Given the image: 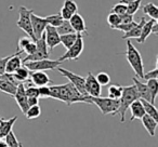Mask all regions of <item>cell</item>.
Masks as SVG:
<instances>
[{"instance_id":"cell-43","label":"cell","mask_w":158,"mask_h":147,"mask_svg":"<svg viewBox=\"0 0 158 147\" xmlns=\"http://www.w3.org/2000/svg\"><path fill=\"white\" fill-rule=\"evenodd\" d=\"M31 41V39L29 37H22V38H20V40H19V50L18 51H20V53H23L22 52L23 49H24L25 47H26Z\"/></svg>"},{"instance_id":"cell-44","label":"cell","mask_w":158,"mask_h":147,"mask_svg":"<svg viewBox=\"0 0 158 147\" xmlns=\"http://www.w3.org/2000/svg\"><path fill=\"white\" fill-rule=\"evenodd\" d=\"M35 51H36V42L35 41H31L24 49H23L22 52L26 53L27 55H31V54H33Z\"/></svg>"},{"instance_id":"cell-30","label":"cell","mask_w":158,"mask_h":147,"mask_svg":"<svg viewBox=\"0 0 158 147\" xmlns=\"http://www.w3.org/2000/svg\"><path fill=\"white\" fill-rule=\"evenodd\" d=\"M6 144L7 147H22V143L18 140V137L15 136L13 131L9 132V133L6 135Z\"/></svg>"},{"instance_id":"cell-24","label":"cell","mask_w":158,"mask_h":147,"mask_svg":"<svg viewBox=\"0 0 158 147\" xmlns=\"http://www.w3.org/2000/svg\"><path fill=\"white\" fill-rule=\"evenodd\" d=\"M146 84L148 87L149 95H151V103L155 105L156 97H157L158 94V81L157 79H149L146 80Z\"/></svg>"},{"instance_id":"cell-47","label":"cell","mask_w":158,"mask_h":147,"mask_svg":"<svg viewBox=\"0 0 158 147\" xmlns=\"http://www.w3.org/2000/svg\"><path fill=\"white\" fill-rule=\"evenodd\" d=\"M133 21V15L131 14L125 13L123 15H120V24H126V23H130Z\"/></svg>"},{"instance_id":"cell-23","label":"cell","mask_w":158,"mask_h":147,"mask_svg":"<svg viewBox=\"0 0 158 147\" xmlns=\"http://www.w3.org/2000/svg\"><path fill=\"white\" fill-rule=\"evenodd\" d=\"M141 103H142L143 105V108H144V112L146 115H148V116H151L152 118H154L155 120L158 121V112L157 109H156L155 105L154 104H152L151 102H147L145 101V100H142L140 99Z\"/></svg>"},{"instance_id":"cell-18","label":"cell","mask_w":158,"mask_h":147,"mask_svg":"<svg viewBox=\"0 0 158 147\" xmlns=\"http://www.w3.org/2000/svg\"><path fill=\"white\" fill-rule=\"evenodd\" d=\"M129 109H130V112H131L130 121H133V120H135V119H141L145 115L144 108H143V105H142V103H141L140 99L134 101L133 103L129 106Z\"/></svg>"},{"instance_id":"cell-16","label":"cell","mask_w":158,"mask_h":147,"mask_svg":"<svg viewBox=\"0 0 158 147\" xmlns=\"http://www.w3.org/2000/svg\"><path fill=\"white\" fill-rule=\"evenodd\" d=\"M134 82V86H135L136 92L139 94V97L142 100H145L147 102H151V95H149V91H148V87L146 84L142 82L141 80H139V78L133 77L132 78Z\"/></svg>"},{"instance_id":"cell-37","label":"cell","mask_w":158,"mask_h":147,"mask_svg":"<svg viewBox=\"0 0 158 147\" xmlns=\"http://www.w3.org/2000/svg\"><path fill=\"white\" fill-rule=\"evenodd\" d=\"M25 93H26L27 97H38V99H40L38 87L34 86V84H31L29 87H25Z\"/></svg>"},{"instance_id":"cell-7","label":"cell","mask_w":158,"mask_h":147,"mask_svg":"<svg viewBox=\"0 0 158 147\" xmlns=\"http://www.w3.org/2000/svg\"><path fill=\"white\" fill-rule=\"evenodd\" d=\"M23 65H24L29 71H46V70L56 69V68L61 65V62L44 59H40V61L27 62V63H24Z\"/></svg>"},{"instance_id":"cell-29","label":"cell","mask_w":158,"mask_h":147,"mask_svg":"<svg viewBox=\"0 0 158 147\" xmlns=\"http://www.w3.org/2000/svg\"><path fill=\"white\" fill-rule=\"evenodd\" d=\"M29 72H31V71H29V70L27 69L25 66H21V67H19L18 69L13 72V74H14V76H15V78L19 80V81L24 82L29 78Z\"/></svg>"},{"instance_id":"cell-41","label":"cell","mask_w":158,"mask_h":147,"mask_svg":"<svg viewBox=\"0 0 158 147\" xmlns=\"http://www.w3.org/2000/svg\"><path fill=\"white\" fill-rule=\"evenodd\" d=\"M158 78V64L156 65V67L151 71H147L146 74L144 72L143 79L144 80H149V79H157Z\"/></svg>"},{"instance_id":"cell-13","label":"cell","mask_w":158,"mask_h":147,"mask_svg":"<svg viewBox=\"0 0 158 147\" xmlns=\"http://www.w3.org/2000/svg\"><path fill=\"white\" fill-rule=\"evenodd\" d=\"M14 99H15L16 104L19 105V107L21 108L22 112L25 115L26 110L28 109V104H27V96L25 93V87L23 84V82H21L18 87H16V91L14 93Z\"/></svg>"},{"instance_id":"cell-34","label":"cell","mask_w":158,"mask_h":147,"mask_svg":"<svg viewBox=\"0 0 158 147\" xmlns=\"http://www.w3.org/2000/svg\"><path fill=\"white\" fill-rule=\"evenodd\" d=\"M95 79L99 82L100 86H106L110 82V77L107 72L105 71H100L97 76H95Z\"/></svg>"},{"instance_id":"cell-28","label":"cell","mask_w":158,"mask_h":147,"mask_svg":"<svg viewBox=\"0 0 158 147\" xmlns=\"http://www.w3.org/2000/svg\"><path fill=\"white\" fill-rule=\"evenodd\" d=\"M123 87L118 86V84H112L110 86L107 90V97L114 100H119L123 94Z\"/></svg>"},{"instance_id":"cell-42","label":"cell","mask_w":158,"mask_h":147,"mask_svg":"<svg viewBox=\"0 0 158 147\" xmlns=\"http://www.w3.org/2000/svg\"><path fill=\"white\" fill-rule=\"evenodd\" d=\"M38 91H39V97H41V99H49L50 97V89H49V86L39 87Z\"/></svg>"},{"instance_id":"cell-46","label":"cell","mask_w":158,"mask_h":147,"mask_svg":"<svg viewBox=\"0 0 158 147\" xmlns=\"http://www.w3.org/2000/svg\"><path fill=\"white\" fill-rule=\"evenodd\" d=\"M60 14H61L62 18H63V20H65V21H68L70 18H72V15H73L72 12H69L67 9H65L64 7H62L61 11H60Z\"/></svg>"},{"instance_id":"cell-17","label":"cell","mask_w":158,"mask_h":147,"mask_svg":"<svg viewBox=\"0 0 158 147\" xmlns=\"http://www.w3.org/2000/svg\"><path fill=\"white\" fill-rule=\"evenodd\" d=\"M20 51H16L14 54L11 55L9 59L7 62V65H6V72L8 74H13L19 67L22 66V59H20Z\"/></svg>"},{"instance_id":"cell-39","label":"cell","mask_w":158,"mask_h":147,"mask_svg":"<svg viewBox=\"0 0 158 147\" xmlns=\"http://www.w3.org/2000/svg\"><path fill=\"white\" fill-rule=\"evenodd\" d=\"M63 7L65 9H67L69 12H72L73 14L77 13V11H78V6H77V3L75 2L74 0H64Z\"/></svg>"},{"instance_id":"cell-50","label":"cell","mask_w":158,"mask_h":147,"mask_svg":"<svg viewBox=\"0 0 158 147\" xmlns=\"http://www.w3.org/2000/svg\"><path fill=\"white\" fill-rule=\"evenodd\" d=\"M132 1H134V0H120L119 2H120V3H125V5H128V3L132 2Z\"/></svg>"},{"instance_id":"cell-27","label":"cell","mask_w":158,"mask_h":147,"mask_svg":"<svg viewBox=\"0 0 158 147\" xmlns=\"http://www.w3.org/2000/svg\"><path fill=\"white\" fill-rule=\"evenodd\" d=\"M0 91L6 94H9V95H14L16 91V87L14 84H12L11 82L7 81V80L2 79V78H0Z\"/></svg>"},{"instance_id":"cell-10","label":"cell","mask_w":158,"mask_h":147,"mask_svg":"<svg viewBox=\"0 0 158 147\" xmlns=\"http://www.w3.org/2000/svg\"><path fill=\"white\" fill-rule=\"evenodd\" d=\"M85 88H86L87 94L89 96H93V97L101 96L102 86H100L99 82L95 79V76L91 71H89L88 76L85 78Z\"/></svg>"},{"instance_id":"cell-48","label":"cell","mask_w":158,"mask_h":147,"mask_svg":"<svg viewBox=\"0 0 158 147\" xmlns=\"http://www.w3.org/2000/svg\"><path fill=\"white\" fill-rule=\"evenodd\" d=\"M39 103V99L38 97H27V104H28V107L34 105H38Z\"/></svg>"},{"instance_id":"cell-35","label":"cell","mask_w":158,"mask_h":147,"mask_svg":"<svg viewBox=\"0 0 158 147\" xmlns=\"http://www.w3.org/2000/svg\"><path fill=\"white\" fill-rule=\"evenodd\" d=\"M107 23H108V25H110V28L115 29L116 26H118V25L120 24V16L113 13V12H110V13L107 15Z\"/></svg>"},{"instance_id":"cell-31","label":"cell","mask_w":158,"mask_h":147,"mask_svg":"<svg viewBox=\"0 0 158 147\" xmlns=\"http://www.w3.org/2000/svg\"><path fill=\"white\" fill-rule=\"evenodd\" d=\"M40 115H41V108H40L39 105H34V106H31V107H28V109L26 110V112H25V117H26L27 119H36L38 118V117H40Z\"/></svg>"},{"instance_id":"cell-9","label":"cell","mask_w":158,"mask_h":147,"mask_svg":"<svg viewBox=\"0 0 158 147\" xmlns=\"http://www.w3.org/2000/svg\"><path fill=\"white\" fill-rule=\"evenodd\" d=\"M84 48H85V42H84V38H82V35L79 34L78 37H77L76 41L74 42L72 47L69 49H67L65 54H63L61 57H60L57 61L62 62L64 61H68V59H77L80 54L82 53L84 51Z\"/></svg>"},{"instance_id":"cell-38","label":"cell","mask_w":158,"mask_h":147,"mask_svg":"<svg viewBox=\"0 0 158 147\" xmlns=\"http://www.w3.org/2000/svg\"><path fill=\"white\" fill-rule=\"evenodd\" d=\"M113 13L117 14V15H123V14L127 13V5H125V3H117V5H115L114 7L112 8V11Z\"/></svg>"},{"instance_id":"cell-11","label":"cell","mask_w":158,"mask_h":147,"mask_svg":"<svg viewBox=\"0 0 158 147\" xmlns=\"http://www.w3.org/2000/svg\"><path fill=\"white\" fill-rule=\"evenodd\" d=\"M31 27H33L34 36H35V41L37 39H39L44 33V28L48 25L46 18H41V16L37 15L33 12L31 14Z\"/></svg>"},{"instance_id":"cell-22","label":"cell","mask_w":158,"mask_h":147,"mask_svg":"<svg viewBox=\"0 0 158 147\" xmlns=\"http://www.w3.org/2000/svg\"><path fill=\"white\" fill-rule=\"evenodd\" d=\"M146 22V18H142L140 21V23H138L136 24L135 27H133V28L131 29V31H129L128 33H125V35H123V39H131V38H139L140 37V34H141V31H142V27L143 25H144V23Z\"/></svg>"},{"instance_id":"cell-21","label":"cell","mask_w":158,"mask_h":147,"mask_svg":"<svg viewBox=\"0 0 158 147\" xmlns=\"http://www.w3.org/2000/svg\"><path fill=\"white\" fill-rule=\"evenodd\" d=\"M154 22H155V20H149L144 23V25L142 27V31H141L140 37L136 38V41L139 43H144L146 41L147 37H149V35H152V26H153Z\"/></svg>"},{"instance_id":"cell-3","label":"cell","mask_w":158,"mask_h":147,"mask_svg":"<svg viewBox=\"0 0 158 147\" xmlns=\"http://www.w3.org/2000/svg\"><path fill=\"white\" fill-rule=\"evenodd\" d=\"M126 59L128 63L132 67L133 71L135 72V77L139 79H143L144 76V65H143V59L141 56V53L132 44V42L128 39L127 41V51H126Z\"/></svg>"},{"instance_id":"cell-4","label":"cell","mask_w":158,"mask_h":147,"mask_svg":"<svg viewBox=\"0 0 158 147\" xmlns=\"http://www.w3.org/2000/svg\"><path fill=\"white\" fill-rule=\"evenodd\" d=\"M91 104H94L95 106H98L100 110H101L102 115H113L114 116L115 112H117L119 107V100H114L110 99V97H93L89 96Z\"/></svg>"},{"instance_id":"cell-15","label":"cell","mask_w":158,"mask_h":147,"mask_svg":"<svg viewBox=\"0 0 158 147\" xmlns=\"http://www.w3.org/2000/svg\"><path fill=\"white\" fill-rule=\"evenodd\" d=\"M29 77H31V81L33 82L34 86L36 87H44L48 86L51 84L50 77L48 76V74L44 71H33L29 72Z\"/></svg>"},{"instance_id":"cell-40","label":"cell","mask_w":158,"mask_h":147,"mask_svg":"<svg viewBox=\"0 0 158 147\" xmlns=\"http://www.w3.org/2000/svg\"><path fill=\"white\" fill-rule=\"evenodd\" d=\"M136 24H138V23L134 22V21H132V22L126 23V24H119L118 26H116V28H115V29H117V31H123V33H128V31H131L133 27H135Z\"/></svg>"},{"instance_id":"cell-26","label":"cell","mask_w":158,"mask_h":147,"mask_svg":"<svg viewBox=\"0 0 158 147\" xmlns=\"http://www.w3.org/2000/svg\"><path fill=\"white\" fill-rule=\"evenodd\" d=\"M143 12L145 15L149 16L152 20H158V8L153 2H148L143 7Z\"/></svg>"},{"instance_id":"cell-14","label":"cell","mask_w":158,"mask_h":147,"mask_svg":"<svg viewBox=\"0 0 158 147\" xmlns=\"http://www.w3.org/2000/svg\"><path fill=\"white\" fill-rule=\"evenodd\" d=\"M69 24L72 26V28L74 29V31L76 34H88L87 33V27H86V23H85V20L80 14L77 12V13H74L72 15V18H69Z\"/></svg>"},{"instance_id":"cell-6","label":"cell","mask_w":158,"mask_h":147,"mask_svg":"<svg viewBox=\"0 0 158 147\" xmlns=\"http://www.w3.org/2000/svg\"><path fill=\"white\" fill-rule=\"evenodd\" d=\"M36 51L31 55H27L26 57L22 59V64L27 63V62H34V61H40V59H49V50L44 40V34L36 40Z\"/></svg>"},{"instance_id":"cell-49","label":"cell","mask_w":158,"mask_h":147,"mask_svg":"<svg viewBox=\"0 0 158 147\" xmlns=\"http://www.w3.org/2000/svg\"><path fill=\"white\" fill-rule=\"evenodd\" d=\"M152 34H154V35H157L158 34V23L157 21H155L153 24V26H152Z\"/></svg>"},{"instance_id":"cell-12","label":"cell","mask_w":158,"mask_h":147,"mask_svg":"<svg viewBox=\"0 0 158 147\" xmlns=\"http://www.w3.org/2000/svg\"><path fill=\"white\" fill-rule=\"evenodd\" d=\"M44 40H46V44L48 47V50L51 51L55 48L56 46H59L60 42V35L57 34L56 28L51 25H47L44 28Z\"/></svg>"},{"instance_id":"cell-19","label":"cell","mask_w":158,"mask_h":147,"mask_svg":"<svg viewBox=\"0 0 158 147\" xmlns=\"http://www.w3.org/2000/svg\"><path fill=\"white\" fill-rule=\"evenodd\" d=\"M141 120H142L143 127H144L145 130L148 132L149 135L155 136V132H156V128H157V125H158L157 123L158 121L155 120V119L152 118L151 116H148V115H146V114L141 118Z\"/></svg>"},{"instance_id":"cell-20","label":"cell","mask_w":158,"mask_h":147,"mask_svg":"<svg viewBox=\"0 0 158 147\" xmlns=\"http://www.w3.org/2000/svg\"><path fill=\"white\" fill-rule=\"evenodd\" d=\"M16 120H18V116L12 117V118L8 119V120L3 119L2 122L0 123V140L6 137V135H7L9 132L12 131V128H13L14 123L16 122Z\"/></svg>"},{"instance_id":"cell-5","label":"cell","mask_w":158,"mask_h":147,"mask_svg":"<svg viewBox=\"0 0 158 147\" xmlns=\"http://www.w3.org/2000/svg\"><path fill=\"white\" fill-rule=\"evenodd\" d=\"M34 12V10L27 9L24 6H21L19 8V21L16 22V25L27 35V37L31 38L33 41H35V36H34L33 27L31 22V14Z\"/></svg>"},{"instance_id":"cell-8","label":"cell","mask_w":158,"mask_h":147,"mask_svg":"<svg viewBox=\"0 0 158 147\" xmlns=\"http://www.w3.org/2000/svg\"><path fill=\"white\" fill-rule=\"evenodd\" d=\"M56 69L59 70V72L61 74V75H63L64 77H66L68 80H69L70 84L79 91L80 94L85 95V96H88L86 88H85V78L84 77H81V76H79V75H76V74L72 72L70 70H67L63 67H60V66L56 68Z\"/></svg>"},{"instance_id":"cell-32","label":"cell","mask_w":158,"mask_h":147,"mask_svg":"<svg viewBox=\"0 0 158 147\" xmlns=\"http://www.w3.org/2000/svg\"><path fill=\"white\" fill-rule=\"evenodd\" d=\"M56 31H57V34H59L60 36H61V35H66V34L75 33L74 29H73L72 26H70L69 21H65V20L62 22V24L60 25V26L56 27Z\"/></svg>"},{"instance_id":"cell-33","label":"cell","mask_w":158,"mask_h":147,"mask_svg":"<svg viewBox=\"0 0 158 147\" xmlns=\"http://www.w3.org/2000/svg\"><path fill=\"white\" fill-rule=\"evenodd\" d=\"M46 20H47V22H48V25H51V26L55 27V28H56L57 26H60V25L62 24V22L64 21L60 13L52 14V15L47 16Z\"/></svg>"},{"instance_id":"cell-1","label":"cell","mask_w":158,"mask_h":147,"mask_svg":"<svg viewBox=\"0 0 158 147\" xmlns=\"http://www.w3.org/2000/svg\"><path fill=\"white\" fill-rule=\"evenodd\" d=\"M50 89V97L57 100L67 106H72L75 103H89L91 104L88 96L80 94L79 91L73 86L70 82L65 84H52L49 87Z\"/></svg>"},{"instance_id":"cell-25","label":"cell","mask_w":158,"mask_h":147,"mask_svg":"<svg viewBox=\"0 0 158 147\" xmlns=\"http://www.w3.org/2000/svg\"><path fill=\"white\" fill-rule=\"evenodd\" d=\"M79 34L73 33V34H66V35H61L60 36V42L65 47L66 49H69L70 47L74 44V42L76 41L77 37Z\"/></svg>"},{"instance_id":"cell-2","label":"cell","mask_w":158,"mask_h":147,"mask_svg":"<svg viewBox=\"0 0 158 147\" xmlns=\"http://www.w3.org/2000/svg\"><path fill=\"white\" fill-rule=\"evenodd\" d=\"M139 94L136 92L135 86H128L123 88V94H121L120 99H119V107L115 115H119L120 116V122H125V116L126 112L129 109V106L133 103L134 101L139 100ZM114 115V116H115Z\"/></svg>"},{"instance_id":"cell-36","label":"cell","mask_w":158,"mask_h":147,"mask_svg":"<svg viewBox=\"0 0 158 147\" xmlns=\"http://www.w3.org/2000/svg\"><path fill=\"white\" fill-rule=\"evenodd\" d=\"M141 1H142V0H134V1H132V2L128 3L127 5V13L131 14V15H134V14L139 11V9H140Z\"/></svg>"},{"instance_id":"cell-51","label":"cell","mask_w":158,"mask_h":147,"mask_svg":"<svg viewBox=\"0 0 158 147\" xmlns=\"http://www.w3.org/2000/svg\"><path fill=\"white\" fill-rule=\"evenodd\" d=\"M0 147H7V144H6V142L0 141Z\"/></svg>"},{"instance_id":"cell-45","label":"cell","mask_w":158,"mask_h":147,"mask_svg":"<svg viewBox=\"0 0 158 147\" xmlns=\"http://www.w3.org/2000/svg\"><path fill=\"white\" fill-rule=\"evenodd\" d=\"M11 55H9V56H6V57H2V59H0V76L3 75V74L6 72V65H7L8 59L11 57Z\"/></svg>"}]
</instances>
